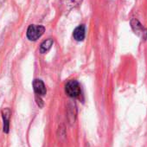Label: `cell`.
Segmentation results:
<instances>
[{
	"label": "cell",
	"instance_id": "1",
	"mask_svg": "<svg viewBox=\"0 0 147 147\" xmlns=\"http://www.w3.org/2000/svg\"><path fill=\"white\" fill-rule=\"evenodd\" d=\"M44 31H45V28L42 25L31 24L29 26L27 30L26 36L30 41H36L43 35Z\"/></svg>",
	"mask_w": 147,
	"mask_h": 147
},
{
	"label": "cell",
	"instance_id": "2",
	"mask_svg": "<svg viewBox=\"0 0 147 147\" xmlns=\"http://www.w3.org/2000/svg\"><path fill=\"white\" fill-rule=\"evenodd\" d=\"M65 92L71 98L79 97L82 93L81 86H80L79 82L76 80L69 81L65 86Z\"/></svg>",
	"mask_w": 147,
	"mask_h": 147
},
{
	"label": "cell",
	"instance_id": "3",
	"mask_svg": "<svg viewBox=\"0 0 147 147\" xmlns=\"http://www.w3.org/2000/svg\"><path fill=\"white\" fill-rule=\"evenodd\" d=\"M131 26L136 35H138V36H142V37L146 36V30L144 29L143 25L140 24V22L138 19H136V18L131 19Z\"/></svg>",
	"mask_w": 147,
	"mask_h": 147
},
{
	"label": "cell",
	"instance_id": "4",
	"mask_svg": "<svg viewBox=\"0 0 147 147\" xmlns=\"http://www.w3.org/2000/svg\"><path fill=\"white\" fill-rule=\"evenodd\" d=\"M32 85H33L34 92L36 93V95H38V96L41 97V96H43V95L46 94L47 89H46L45 84L43 83V82L42 80H39V79L34 80Z\"/></svg>",
	"mask_w": 147,
	"mask_h": 147
},
{
	"label": "cell",
	"instance_id": "5",
	"mask_svg": "<svg viewBox=\"0 0 147 147\" xmlns=\"http://www.w3.org/2000/svg\"><path fill=\"white\" fill-rule=\"evenodd\" d=\"M11 111L10 108H5L2 110L3 118V131L5 133H8L10 131V119H11Z\"/></svg>",
	"mask_w": 147,
	"mask_h": 147
},
{
	"label": "cell",
	"instance_id": "6",
	"mask_svg": "<svg viewBox=\"0 0 147 147\" xmlns=\"http://www.w3.org/2000/svg\"><path fill=\"white\" fill-rule=\"evenodd\" d=\"M85 36H86V30H85V26L83 24L76 27L73 32V36L75 38V40L77 42L83 41L85 38Z\"/></svg>",
	"mask_w": 147,
	"mask_h": 147
},
{
	"label": "cell",
	"instance_id": "7",
	"mask_svg": "<svg viewBox=\"0 0 147 147\" xmlns=\"http://www.w3.org/2000/svg\"><path fill=\"white\" fill-rule=\"evenodd\" d=\"M82 0H61V4L67 11H70L81 5Z\"/></svg>",
	"mask_w": 147,
	"mask_h": 147
},
{
	"label": "cell",
	"instance_id": "8",
	"mask_svg": "<svg viewBox=\"0 0 147 147\" xmlns=\"http://www.w3.org/2000/svg\"><path fill=\"white\" fill-rule=\"evenodd\" d=\"M53 43H54V40L52 38H49V39L44 40L40 45V52L42 54L47 53L51 49V47L53 46Z\"/></svg>",
	"mask_w": 147,
	"mask_h": 147
},
{
	"label": "cell",
	"instance_id": "9",
	"mask_svg": "<svg viewBox=\"0 0 147 147\" xmlns=\"http://www.w3.org/2000/svg\"><path fill=\"white\" fill-rule=\"evenodd\" d=\"M4 2H5V0H0V7H1V5L4 4Z\"/></svg>",
	"mask_w": 147,
	"mask_h": 147
},
{
	"label": "cell",
	"instance_id": "10",
	"mask_svg": "<svg viewBox=\"0 0 147 147\" xmlns=\"http://www.w3.org/2000/svg\"><path fill=\"white\" fill-rule=\"evenodd\" d=\"M145 30H146V36H147V29H146Z\"/></svg>",
	"mask_w": 147,
	"mask_h": 147
}]
</instances>
